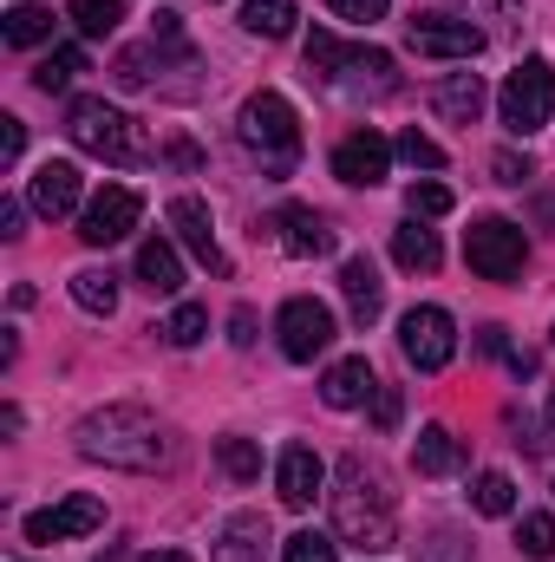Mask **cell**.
Returning a JSON list of instances; mask_svg holds the SVG:
<instances>
[{"instance_id": "obj_1", "label": "cell", "mask_w": 555, "mask_h": 562, "mask_svg": "<svg viewBox=\"0 0 555 562\" xmlns=\"http://www.w3.org/2000/svg\"><path fill=\"white\" fill-rule=\"evenodd\" d=\"M333 530L360 557H386L399 543V497H393L386 471L360 451L340 458V471H333Z\"/></svg>"}, {"instance_id": "obj_2", "label": "cell", "mask_w": 555, "mask_h": 562, "mask_svg": "<svg viewBox=\"0 0 555 562\" xmlns=\"http://www.w3.org/2000/svg\"><path fill=\"white\" fill-rule=\"evenodd\" d=\"M72 438H79V451H86L92 464H118V471H157V464L170 458L163 425L150 419L144 406H99V413L79 419Z\"/></svg>"}, {"instance_id": "obj_3", "label": "cell", "mask_w": 555, "mask_h": 562, "mask_svg": "<svg viewBox=\"0 0 555 562\" xmlns=\"http://www.w3.org/2000/svg\"><path fill=\"white\" fill-rule=\"evenodd\" d=\"M307 72H320L347 99H393L399 92V59L386 46H340L333 33H307Z\"/></svg>"}, {"instance_id": "obj_4", "label": "cell", "mask_w": 555, "mask_h": 562, "mask_svg": "<svg viewBox=\"0 0 555 562\" xmlns=\"http://www.w3.org/2000/svg\"><path fill=\"white\" fill-rule=\"evenodd\" d=\"M236 132L262 157V177H294V164H301V119H294V105L281 92H256L242 105Z\"/></svg>"}, {"instance_id": "obj_5", "label": "cell", "mask_w": 555, "mask_h": 562, "mask_svg": "<svg viewBox=\"0 0 555 562\" xmlns=\"http://www.w3.org/2000/svg\"><path fill=\"white\" fill-rule=\"evenodd\" d=\"M66 132H72V144H79L86 157H105V164H138L144 157L138 125H132L118 105H105V99H72Z\"/></svg>"}, {"instance_id": "obj_6", "label": "cell", "mask_w": 555, "mask_h": 562, "mask_svg": "<svg viewBox=\"0 0 555 562\" xmlns=\"http://www.w3.org/2000/svg\"><path fill=\"white\" fill-rule=\"evenodd\" d=\"M497 112H503V132H510V138L543 132V125H550V112H555V72H550V59H523V66L503 79Z\"/></svg>"}, {"instance_id": "obj_7", "label": "cell", "mask_w": 555, "mask_h": 562, "mask_svg": "<svg viewBox=\"0 0 555 562\" xmlns=\"http://www.w3.org/2000/svg\"><path fill=\"white\" fill-rule=\"evenodd\" d=\"M464 262H471V276H484V281H517L523 262H530L523 223H510V216H477L471 236H464Z\"/></svg>"}, {"instance_id": "obj_8", "label": "cell", "mask_w": 555, "mask_h": 562, "mask_svg": "<svg viewBox=\"0 0 555 562\" xmlns=\"http://www.w3.org/2000/svg\"><path fill=\"white\" fill-rule=\"evenodd\" d=\"M275 334H281V353H287L294 367H307V360H320V353L333 347V307L314 301V294H294V301H281Z\"/></svg>"}, {"instance_id": "obj_9", "label": "cell", "mask_w": 555, "mask_h": 562, "mask_svg": "<svg viewBox=\"0 0 555 562\" xmlns=\"http://www.w3.org/2000/svg\"><path fill=\"white\" fill-rule=\"evenodd\" d=\"M144 216V196L132 190V183H105L86 210H79V243L86 249H112V243H125L132 229H138Z\"/></svg>"}, {"instance_id": "obj_10", "label": "cell", "mask_w": 555, "mask_h": 562, "mask_svg": "<svg viewBox=\"0 0 555 562\" xmlns=\"http://www.w3.org/2000/svg\"><path fill=\"white\" fill-rule=\"evenodd\" d=\"M399 347H406V360H412L418 373H444L451 353H457V321L424 301V307H412V314L399 321Z\"/></svg>"}, {"instance_id": "obj_11", "label": "cell", "mask_w": 555, "mask_h": 562, "mask_svg": "<svg viewBox=\"0 0 555 562\" xmlns=\"http://www.w3.org/2000/svg\"><path fill=\"white\" fill-rule=\"evenodd\" d=\"M406 40H412V53H424V59H464L471 66L484 53V26L477 20H451V13H412Z\"/></svg>"}, {"instance_id": "obj_12", "label": "cell", "mask_w": 555, "mask_h": 562, "mask_svg": "<svg viewBox=\"0 0 555 562\" xmlns=\"http://www.w3.org/2000/svg\"><path fill=\"white\" fill-rule=\"evenodd\" d=\"M99 524H105V504L86 497V491H72V497H59V504H46V510L26 517V543H72V537H92Z\"/></svg>"}, {"instance_id": "obj_13", "label": "cell", "mask_w": 555, "mask_h": 562, "mask_svg": "<svg viewBox=\"0 0 555 562\" xmlns=\"http://www.w3.org/2000/svg\"><path fill=\"white\" fill-rule=\"evenodd\" d=\"M386 170H393V144L380 138V132H353V138L333 144V177L340 183L373 190V183H386Z\"/></svg>"}, {"instance_id": "obj_14", "label": "cell", "mask_w": 555, "mask_h": 562, "mask_svg": "<svg viewBox=\"0 0 555 562\" xmlns=\"http://www.w3.org/2000/svg\"><path fill=\"white\" fill-rule=\"evenodd\" d=\"M269 229H275V243L287 256H327L333 249V229H327V216L320 210H307V203H281L275 216H269Z\"/></svg>"}, {"instance_id": "obj_15", "label": "cell", "mask_w": 555, "mask_h": 562, "mask_svg": "<svg viewBox=\"0 0 555 562\" xmlns=\"http://www.w3.org/2000/svg\"><path fill=\"white\" fill-rule=\"evenodd\" d=\"M170 229H177V243H183L203 269H216V276L229 269L223 249H216V223H209V203H203V196H170Z\"/></svg>"}, {"instance_id": "obj_16", "label": "cell", "mask_w": 555, "mask_h": 562, "mask_svg": "<svg viewBox=\"0 0 555 562\" xmlns=\"http://www.w3.org/2000/svg\"><path fill=\"white\" fill-rule=\"evenodd\" d=\"M320 484H327V464H320V451L314 445H287L275 464V491L287 510H307L314 497H320Z\"/></svg>"}, {"instance_id": "obj_17", "label": "cell", "mask_w": 555, "mask_h": 562, "mask_svg": "<svg viewBox=\"0 0 555 562\" xmlns=\"http://www.w3.org/2000/svg\"><path fill=\"white\" fill-rule=\"evenodd\" d=\"M79 196H86V183H79V164H66V157H46V164L33 170V190H26V203H33L39 216H72V210H79Z\"/></svg>"}, {"instance_id": "obj_18", "label": "cell", "mask_w": 555, "mask_h": 562, "mask_svg": "<svg viewBox=\"0 0 555 562\" xmlns=\"http://www.w3.org/2000/svg\"><path fill=\"white\" fill-rule=\"evenodd\" d=\"M373 393H380V373H373V360H366V353L333 360V367H327V380H320V400H327L333 413H353V406H366Z\"/></svg>"}, {"instance_id": "obj_19", "label": "cell", "mask_w": 555, "mask_h": 562, "mask_svg": "<svg viewBox=\"0 0 555 562\" xmlns=\"http://www.w3.org/2000/svg\"><path fill=\"white\" fill-rule=\"evenodd\" d=\"M209 562H269V517L262 510L229 517L223 537H216V550H209Z\"/></svg>"}, {"instance_id": "obj_20", "label": "cell", "mask_w": 555, "mask_h": 562, "mask_svg": "<svg viewBox=\"0 0 555 562\" xmlns=\"http://www.w3.org/2000/svg\"><path fill=\"white\" fill-rule=\"evenodd\" d=\"M340 294H347V307H353L360 327H373L380 307H386V281H380V269H373L366 256H347V262H340Z\"/></svg>"}, {"instance_id": "obj_21", "label": "cell", "mask_w": 555, "mask_h": 562, "mask_svg": "<svg viewBox=\"0 0 555 562\" xmlns=\"http://www.w3.org/2000/svg\"><path fill=\"white\" fill-rule=\"evenodd\" d=\"M431 112L451 119V125H477V112H484V79H477V72H444V79L431 86Z\"/></svg>"}, {"instance_id": "obj_22", "label": "cell", "mask_w": 555, "mask_h": 562, "mask_svg": "<svg viewBox=\"0 0 555 562\" xmlns=\"http://www.w3.org/2000/svg\"><path fill=\"white\" fill-rule=\"evenodd\" d=\"M457 464H464V438L451 425H424L412 445V471L418 477H451Z\"/></svg>"}, {"instance_id": "obj_23", "label": "cell", "mask_w": 555, "mask_h": 562, "mask_svg": "<svg viewBox=\"0 0 555 562\" xmlns=\"http://www.w3.org/2000/svg\"><path fill=\"white\" fill-rule=\"evenodd\" d=\"M393 262L406 269V276H431L438 262H444V249H438V229H424V223H399L393 229Z\"/></svg>"}, {"instance_id": "obj_24", "label": "cell", "mask_w": 555, "mask_h": 562, "mask_svg": "<svg viewBox=\"0 0 555 562\" xmlns=\"http://www.w3.org/2000/svg\"><path fill=\"white\" fill-rule=\"evenodd\" d=\"M138 281L150 294H177V288H183V256H177V243H163V236L138 243Z\"/></svg>"}, {"instance_id": "obj_25", "label": "cell", "mask_w": 555, "mask_h": 562, "mask_svg": "<svg viewBox=\"0 0 555 562\" xmlns=\"http://www.w3.org/2000/svg\"><path fill=\"white\" fill-rule=\"evenodd\" d=\"M0 33H7V46H39V40H53V7H33V0L7 7Z\"/></svg>"}, {"instance_id": "obj_26", "label": "cell", "mask_w": 555, "mask_h": 562, "mask_svg": "<svg viewBox=\"0 0 555 562\" xmlns=\"http://www.w3.org/2000/svg\"><path fill=\"white\" fill-rule=\"evenodd\" d=\"M79 72H86V46H53V53L33 66V86H39V92H66Z\"/></svg>"}, {"instance_id": "obj_27", "label": "cell", "mask_w": 555, "mask_h": 562, "mask_svg": "<svg viewBox=\"0 0 555 562\" xmlns=\"http://www.w3.org/2000/svg\"><path fill=\"white\" fill-rule=\"evenodd\" d=\"M66 13H72V26H79L86 40H112L118 20H125V0H72Z\"/></svg>"}, {"instance_id": "obj_28", "label": "cell", "mask_w": 555, "mask_h": 562, "mask_svg": "<svg viewBox=\"0 0 555 562\" xmlns=\"http://www.w3.org/2000/svg\"><path fill=\"white\" fill-rule=\"evenodd\" d=\"M242 26L256 40H287L294 33V0H249L242 7Z\"/></svg>"}, {"instance_id": "obj_29", "label": "cell", "mask_w": 555, "mask_h": 562, "mask_svg": "<svg viewBox=\"0 0 555 562\" xmlns=\"http://www.w3.org/2000/svg\"><path fill=\"white\" fill-rule=\"evenodd\" d=\"M72 301H79L86 314H112V307H118V276H112V269H79V276H72Z\"/></svg>"}, {"instance_id": "obj_30", "label": "cell", "mask_w": 555, "mask_h": 562, "mask_svg": "<svg viewBox=\"0 0 555 562\" xmlns=\"http://www.w3.org/2000/svg\"><path fill=\"white\" fill-rule=\"evenodd\" d=\"M216 464H223L236 484H256V477H262V445H256V438H216Z\"/></svg>"}, {"instance_id": "obj_31", "label": "cell", "mask_w": 555, "mask_h": 562, "mask_svg": "<svg viewBox=\"0 0 555 562\" xmlns=\"http://www.w3.org/2000/svg\"><path fill=\"white\" fill-rule=\"evenodd\" d=\"M471 504H477L484 517H510V510H517V484H510L503 471H477V484H471Z\"/></svg>"}, {"instance_id": "obj_32", "label": "cell", "mask_w": 555, "mask_h": 562, "mask_svg": "<svg viewBox=\"0 0 555 562\" xmlns=\"http://www.w3.org/2000/svg\"><path fill=\"white\" fill-rule=\"evenodd\" d=\"M517 550H523L530 562H550L555 557V517H550V510H530V517L517 524Z\"/></svg>"}, {"instance_id": "obj_33", "label": "cell", "mask_w": 555, "mask_h": 562, "mask_svg": "<svg viewBox=\"0 0 555 562\" xmlns=\"http://www.w3.org/2000/svg\"><path fill=\"white\" fill-rule=\"evenodd\" d=\"M157 334H163L170 347H196V340L209 334V307H196V301H183V307H177V314H170V321H163Z\"/></svg>"}, {"instance_id": "obj_34", "label": "cell", "mask_w": 555, "mask_h": 562, "mask_svg": "<svg viewBox=\"0 0 555 562\" xmlns=\"http://www.w3.org/2000/svg\"><path fill=\"white\" fill-rule=\"evenodd\" d=\"M281 562H340V543L320 537V530H294V537L281 543Z\"/></svg>"}, {"instance_id": "obj_35", "label": "cell", "mask_w": 555, "mask_h": 562, "mask_svg": "<svg viewBox=\"0 0 555 562\" xmlns=\"http://www.w3.org/2000/svg\"><path fill=\"white\" fill-rule=\"evenodd\" d=\"M406 210H412L418 223H431V216H444V210H451V190L424 177V183H412V190H406Z\"/></svg>"}, {"instance_id": "obj_36", "label": "cell", "mask_w": 555, "mask_h": 562, "mask_svg": "<svg viewBox=\"0 0 555 562\" xmlns=\"http://www.w3.org/2000/svg\"><path fill=\"white\" fill-rule=\"evenodd\" d=\"M393 150H399V157H406V164H412V170H444V150H438V144L424 138V132H399V144H393Z\"/></svg>"}, {"instance_id": "obj_37", "label": "cell", "mask_w": 555, "mask_h": 562, "mask_svg": "<svg viewBox=\"0 0 555 562\" xmlns=\"http://www.w3.org/2000/svg\"><path fill=\"white\" fill-rule=\"evenodd\" d=\"M327 7H333L340 20H353V26H373V20H380L393 0H327Z\"/></svg>"}, {"instance_id": "obj_38", "label": "cell", "mask_w": 555, "mask_h": 562, "mask_svg": "<svg viewBox=\"0 0 555 562\" xmlns=\"http://www.w3.org/2000/svg\"><path fill=\"white\" fill-rule=\"evenodd\" d=\"M490 170H497V183H530V157H517V150H497Z\"/></svg>"}, {"instance_id": "obj_39", "label": "cell", "mask_w": 555, "mask_h": 562, "mask_svg": "<svg viewBox=\"0 0 555 562\" xmlns=\"http://www.w3.org/2000/svg\"><path fill=\"white\" fill-rule=\"evenodd\" d=\"M373 425H380V431L399 425V386H380V393H373Z\"/></svg>"}, {"instance_id": "obj_40", "label": "cell", "mask_w": 555, "mask_h": 562, "mask_svg": "<svg viewBox=\"0 0 555 562\" xmlns=\"http://www.w3.org/2000/svg\"><path fill=\"white\" fill-rule=\"evenodd\" d=\"M20 150H26V125H20V119H0V157L13 164Z\"/></svg>"}, {"instance_id": "obj_41", "label": "cell", "mask_w": 555, "mask_h": 562, "mask_svg": "<svg viewBox=\"0 0 555 562\" xmlns=\"http://www.w3.org/2000/svg\"><path fill=\"white\" fill-rule=\"evenodd\" d=\"M20 223H26V203H20V196H0V236H7V243L20 236Z\"/></svg>"}, {"instance_id": "obj_42", "label": "cell", "mask_w": 555, "mask_h": 562, "mask_svg": "<svg viewBox=\"0 0 555 562\" xmlns=\"http://www.w3.org/2000/svg\"><path fill=\"white\" fill-rule=\"evenodd\" d=\"M424 562H464V543H457L451 530H438V537H431V550H424Z\"/></svg>"}, {"instance_id": "obj_43", "label": "cell", "mask_w": 555, "mask_h": 562, "mask_svg": "<svg viewBox=\"0 0 555 562\" xmlns=\"http://www.w3.org/2000/svg\"><path fill=\"white\" fill-rule=\"evenodd\" d=\"M229 327H236V334H229L236 347H249V340H256V334H249V327H256V314H249V307H236V321H229Z\"/></svg>"}, {"instance_id": "obj_44", "label": "cell", "mask_w": 555, "mask_h": 562, "mask_svg": "<svg viewBox=\"0 0 555 562\" xmlns=\"http://www.w3.org/2000/svg\"><path fill=\"white\" fill-rule=\"evenodd\" d=\"M138 562H190V557H183V550H144Z\"/></svg>"}, {"instance_id": "obj_45", "label": "cell", "mask_w": 555, "mask_h": 562, "mask_svg": "<svg viewBox=\"0 0 555 562\" xmlns=\"http://www.w3.org/2000/svg\"><path fill=\"white\" fill-rule=\"evenodd\" d=\"M471 7H497V13H510V20H517V0H471Z\"/></svg>"}, {"instance_id": "obj_46", "label": "cell", "mask_w": 555, "mask_h": 562, "mask_svg": "<svg viewBox=\"0 0 555 562\" xmlns=\"http://www.w3.org/2000/svg\"><path fill=\"white\" fill-rule=\"evenodd\" d=\"M550 425H555V400H550Z\"/></svg>"}, {"instance_id": "obj_47", "label": "cell", "mask_w": 555, "mask_h": 562, "mask_svg": "<svg viewBox=\"0 0 555 562\" xmlns=\"http://www.w3.org/2000/svg\"><path fill=\"white\" fill-rule=\"evenodd\" d=\"M7 562H20V557H7Z\"/></svg>"}]
</instances>
